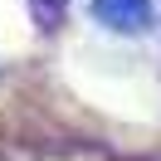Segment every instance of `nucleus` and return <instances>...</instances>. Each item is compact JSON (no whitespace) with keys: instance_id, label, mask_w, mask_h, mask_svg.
<instances>
[{"instance_id":"nucleus-2","label":"nucleus","mask_w":161,"mask_h":161,"mask_svg":"<svg viewBox=\"0 0 161 161\" xmlns=\"http://www.w3.org/2000/svg\"><path fill=\"white\" fill-rule=\"evenodd\" d=\"M59 5H64V0H39V15H54Z\"/></svg>"},{"instance_id":"nucleus-1","label":"nucleus","mask_w":161,"mask_h":161,"mask_svg":"<svg viewBox=\"0 0 161 161\" xmlns=\"http://www.w3.org/2000/svg\"><path fill=\"white\" fill-rule=\"evenodd\" d=\"M88 15L112 34H147L151 30V0H88Z\"/></svg>"}]
</instances>
